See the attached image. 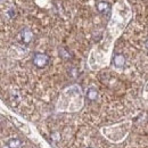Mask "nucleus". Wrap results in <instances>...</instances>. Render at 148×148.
Here are the masks:
<instances>
[{
  "mask_svg": "<svg viewBox=\"0 0 148 148\" xmlns=\"http://www.w3.org/2000/svg\"><path fill=\"white\" fill-rule=\"evenodd\" d=\"M49 60H50L49 55H47V54H45V53H34L33 58H32L33 64L37 66L38 69H43V67H46V66L49 64Z\"/></svg>",
  "mask_w": 148,
  "mask_h": 148,
  "instance_id": "1",
  "label": "nucleus"
},
{
  "mask_svg": "<svg viewBox=\"0 0 148 148\" xmlns=\"http://www.w3.org/2000/svg\"><path fill=\"white\" fill-rule=\"evenodd\" d=\"M125 62H127V59H125V56L123 55V54H115V55H114L113 64H114L115 67L122 69V67L125 65Z\"/></svg>",
  "mask_w": 148,
  "mask_h": 148,
  "instance_id": "2",
  "label": "nucleus"
},
{
  "mask_svg": "<svg viewBox=\"0 0 148 148\" xmlns=\"http://www.w3.org/2000/svg\"><path fill=\"white\" fill-rule=\"evenodd\" d=\"M23 145V141L19 138H10L6 141V146L8 148H21Z\"/></svg>",
  "mask_w": 148,
  "mask_h": 148,
  "instance_id": "3",
  "label": "nucleus"
},
{
  "mask_svg": "<svg viewBox=\"0 0 148 148\" xmlns=\"http://www.w3.org/2000/svg\"><path fill=\"white\" fill-rule=\"evenodd\" d=\"M98 97H99V92H98L97 89H95V88L88 89V91H87V98H88L89 100L96 101V100L98 99Z\"/></svg>",
  "mask_w": 148,
  "mask_h": 148,
  "instance_id": "4",
  "label": "nucleus"
},
{
  "mask_svg": "<svg viewBox=\"0 0 148 148\" xmlns=\"http://www.w3.org/2000/svg\"><path fill=\"white\" fill-rule=\"evenodd\" d=\"M88 148H92V147H88Z\"/></svg>",
  "mask_w": 148,
  "mask_h": 148,
  "instance_id": "5",
  "label": "nucleus"
}]
</instances>
